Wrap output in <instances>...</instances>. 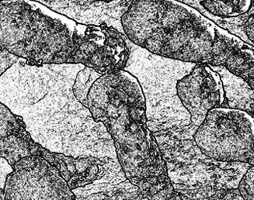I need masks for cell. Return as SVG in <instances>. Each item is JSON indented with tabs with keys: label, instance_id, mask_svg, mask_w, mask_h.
Listing matches in <instances>:
<instances>
[{
	"label": "cell",
	"instance_id": "1",
	"mask_svg": "<svg viewBox=\"0 0 254 200\" xmlns=\"http://www.w3.org/2000/svg\"><path fill=\"white\" fill-rule=\"evenodd\" d=\"M131 43L170 59L223 66L254 90V47L180 1L134 0L122 18Z\"/></svg>",
	"mask_w": 254,
	"mask_h": 200
},
{
	"label": "cell",
	"instance_id": "2",
	"mask_svg": "<svg viewBox=\"0 0 254 200\" xmlns=\"http://www.w3.org/2000/svg\"><path fill=\"white\" fill-rule=\"evenodd\" d=\"M86 109L105 127L124 174L144 198L156 200L163 190H174L147 126L145 97L134 76L125 70L102 75L88 93Z\"/></svg>",
	"mask_w": 254,
	"mask_h": 200
},
{
	"label": "cell",
	"instance_id": "3",
	"mask_svg": "<svg viewBox=\"0 0 254 200\" xmlns=\"http://www.w3.org/2000/svg\"><path fill=\"white\" fill-rule=\"evenodd\" d=\"M0 47L29 65L79 64L69 28L25 1L0 2Z\"/></svg>",
	"mask_w": 254,
	"mask_h": 200
},
{
	"label": "cell",
	"instance_id": "4",
	"mask_svg": "<svg viewBox=\"0 0 254 200\" xmlns=\"http://www.w3.org/2000/svg\"><path fill=\"white\" fill-rule=\"evenodd\" d=\"M129 57L125 71L139 83L145 101L147 126L152 133L190 123V116L177 97V84L196 64L152 54L126 37Z\"/></svg>",
	"mask_w": 254,
	"mask_h": 200
},
{
	"label": "cell",
	"instance_id": "5",
	"mask_svg": "<svg viewBox=\"0 0 254 200\" xmlns=\"http://www.w3.org/2000/svg\"><path fill=\"white\" fill-rule=\"evenodd\" d=\"M43 157L56 167L72 191L104 180L112 168L108 157H74L50 151L31 138L21 116L0 102V157L11 167L23 157Z\"/></svg>",
	"mask_w": 254,
	"mask_h": 200
},
{
	"label": "cell",
	"instance_id": "6",
	"mask_svg": "<svg viewBox=\"0 0 254 200\" xmlns=\"http://www.w3.org/2000/svg\"><path fill=\"white\" fill-rule=\"evenodd\" d=\"M254 118L244 111L215 108L208 111L193 138L206 157L254 166Z\"/></svg>",
	"mask_w": 254,
	"mask_h": 200
},
{
	"label": "cell",
	"instance_id": "7",
	"mask_svg": "<svg viewBox=\"0 0 254 200\" xmlns=\"http://www.w3.org/2000/svg\"><path fill=\"white\" fill-rule=\"evenodd\" d=\"M11 168L4 183V200H75L68 182L43 157H23Z\"/></svg>",
	"mask_w": 254,
	"mask_h": 200
},
{
	"label": "cell",
	"instance_id": "8",
	"mask_svg": "<svg viewBox=\"0 0 254 200\" xmlns=\"http://www.w3.org/2000/svg\"><path fill=\"white\" fill-rule=\"evenodd\" d=\"M72 41L79 64L100 75L124 70L129 57L126 36L106 24L86 26L76 23Z\"/></svg>",
	"mask_w": 254,
	"mask_h": 200
},
{
	"label": "cell",
	"instance_id": "9",
	"mask_svg": "<svg viewBox=\"0 0 254 200\" xmlns=\"http://www.w3.org/2000/svg\"><path fill=\"white\" fill-rule=\"evenodd\" d=\"M177 97L190 116V125L198 128L208 111L226 108L220 76L208 65L196 64L177 82Z\"/></svg>",
	"mask_w": 254,
	"mask_h": 200
},
{
	"label": "cell",
	"instance_id": "10",
	"mask_svg": "<svg viewBox=\"0 0 254 200\" xmlns=\"http://www.w3.org/2000/svg\"><path fill=\"white\" fill-rule=\"evenodd\" d=\"M56 13L66 16L78 24L100 27L106 24L123 35L122 18L132 0L126 1H75V0H39L37 1Z\"/></svg>",
	"mask_w": 254,
	"mask_h": 200
},
{
	"label": "cell",
	"instance_id": "11",
	"mask_svg": "<svg viewBox=\"0 0 254 200\" xmlns=\"http://www.w3.org/2000/svg\"><path fill=\"white\" fill-rule=\"evenodd\" d=\"M220 76L225 96V106L254 115V90L242 78L233 75L223 66H210Z\"/></svg>",
	"mask_w": 254,
	"mask_h": 200
},
{
	"label": "cell",
	"instance_id": "12",
	"mask_svg": "<svg viewBox=\"0 0 254 200\" xmlns=\"http://www.w3.org/2000/svg\"><path fill=\"white\" fill-rule=\"evenodd\" d=\"M180 2L198 11L200 14L211 20V22H213L218 27H220L224 31H227L230 34H233L236 38H240L242 41H244V43L254 47V5H253L245 14L240 15L236 17L221 18L207 13L197 4V0H184Z\"/></svg>",
	"mask_w": 254,
	"mask_h": 200
},
{
	"label": "cell",
	"instance_id": "13",
	"mask_svg": "<svg viewBox=\"0 0 254 200\" xmlns=\"http://www.w3.org/2000/svg\"><path fill=\"white\" fill-rule=\"evenodd\" d=\"M200 7L214 16L221 18L236 17L247 13L253 5L251 0H232V1H210L197 0Z\"/></svg>",
	"mask_w": 254,
	"mask_h": 200
},
{
	"label": "cell",
	"instance_id": "14",
	"mask_svg": "<svg viewBox=\"0 0 254 200\" xmlns=\"http://www.w3.org/2000/svg\"><path fill=\"white\" fill-rule=\"evenodd\" d=\"M101 76L102 75L89 67H83L76 75L72 86V91L74 97L83 107L86 108L88 93L90 88Z\"/></svg>",
	"mask_w": 254,
	"mask_h": 200
},
{
	"label": "cell",
	"instance_id": "15",
	"mask_svg": "<svg viewBox=\"0 0 254 200\" xmlns=\"http://www.w3.org/2000/svg\"><path fill=\"white\" fill-rule=\"evenodd\" d=\"M254 171L251 167L239 183L237 190L244 200H254Z\"/></svg>",
	"mask_w": 254,
	"mask_h": 200
},
{
	"label": "cell",
	"instance_id": "16",
	"mask_svg": "<svg viewBox=\"0 0 254 200\" xmlns=\"http://www.w3.org/2000/svg\"><path fill=\"white\" fill-rule=\"evenodd\" d=\"M18 59V57L9 54V52L0 47V77L4 72L13 66L15 63L17 62Z\"/></svg>",
	"mask_w": 254,
	"mask_h": 200
},
{
	"label": "cell",
	"instance_id": "17",
	"mask_svg": "<svg viewBox=\"0 0 254 200\" xmlns=\"http://www.w3.org/2000/svg\"><path fill=\"white\" fill-rule=\"evenodd\" d=\"M0 200H3V190H2L1 188H0Z\"/></svg>",
	"mask_w": 254,
	"mask_h": 200
},
{
	"label": "cell",
	"instance_id": "18",
	"mask_svg": "<svg viewBox=\"0 0 254 200\" xmlns=\"http://www.w3.org/2000/svg\"><path fill=\"white\" fill-rule=\"evenodd\" d=\"M0 2H1V1H0Z\"/></svg>",
	"mask_w": 254,
	"mask_h": 200
}]
</instances>
